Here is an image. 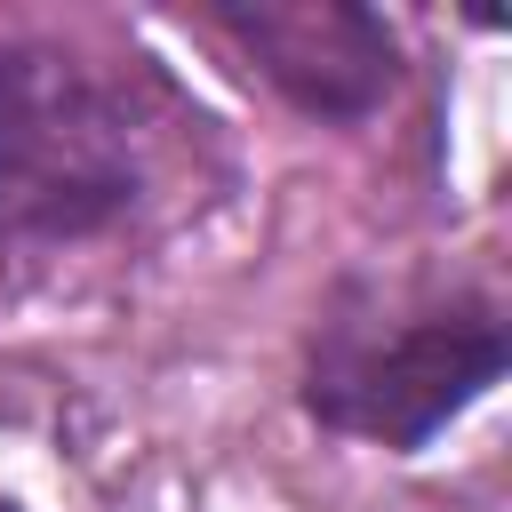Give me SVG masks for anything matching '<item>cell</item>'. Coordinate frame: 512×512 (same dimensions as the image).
Returning <instances> with one entry per match:
<instances>
[{"mask_svg":"<svg viewBox=\"0 0 512 512\" xmlns=\"http://www.w3.org/2000/svg\"><path fill=\"white\" fill-rule=\"evenodd\" d=\"M0 512H16V504H0Z\"/></svg>","mask_w":512,"mask_h":512,"instance_id":"4","label":"cell"},{"mask_svg":"<svg viewBox=\"0 0 512 512\" xmlns=\"http://www.w3.org/2000/svg\"><path fill=\"white\" fill-rule=\"evenodd\" d=\"M136 192V128L72 56H0V240H72Z\"/></svg>","mask_w":512,"mask_h":512,"instance_id":"1","label":"cell"},{"mask_svg":"<svg viewBox=\"0 0 512 512\" xmlns=\"http://www.w3.org/2000/svg\"><path fill=\"white\" fill-rule=\"evenodd\" d=\"M504 368V328L488 312H456V320H416L392 344H352L312 376V408L384 440V448H416L432 440L480 384H496Z\"/></svg>","mask_w":512,"mask_h":512,"instance_id":"2","label":"cell"},{"mask_svg":"<svg viewBox=\"0 0 512 512\" xmlns=\"http://www.w3.org/2000/svg\"><path fill=\"white\" fill-rule=\"evenodd\" d=\"M256 56H264V72L272 80H288L304 104H328V112H352V104H368L384 80H392V56H336L328 48V32H344L352 24V8H232L224 16Z\"/></svg>","mask_w":512,"mask_h":512,"instance_id":"3","label":"cell"}]
</instances>
